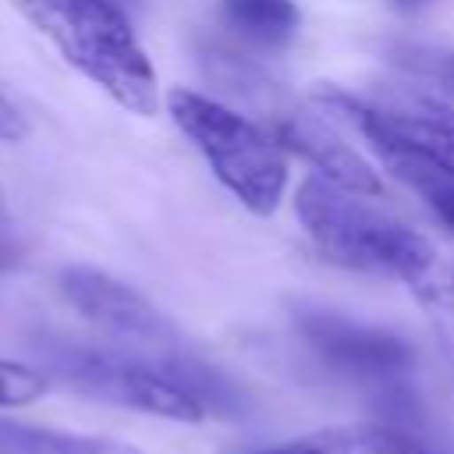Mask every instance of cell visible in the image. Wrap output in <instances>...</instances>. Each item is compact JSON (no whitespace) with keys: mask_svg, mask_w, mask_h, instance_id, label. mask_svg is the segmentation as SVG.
Instances as JSON below:
<instances>
[{"mask_svg":"<svg viewBox=\"0 0 454 454\" xmlns=\"http://www.w3.org/2000/svg\"><path fill=\"white\" fill-rule=\"evenodd\" d=\"M231 454H440L426 436L397 422H344L323 426L280 443L241 447Z\"/></svg>","mask_w":454,"mask_h":454,"instance_id":"obj_9","label":"cell"},{"mask_svg":"<svg viewBox=\"0 0 454 454\" xmlns=\"http://www.w3.org/2000/svg\"><path fill=\"white\" fill-rule=\"evenodd\" d=\"M50 43L53 50L103 89L121 110L135 117H153L160 106L156 71L114 0H11Z\"/></svg>","mask_w":454,"mask_h":454,"instance_id":"obj_2","label":"cell"},{"mask_svg":"<svg viewBox=\"0 0 454 454\" xmlns=\"http://www.w3.org/2000/svg\"><path fill=\"white\" fill-rule=\"evenodd\" d=\"M309 344L340 372L355 376H390L411 365V348L380 326L351 323L333 312H312L301 319Z\"/></svg>","mask_w":454,"mask_h":454,"instance_id":"obj_8","label":"cell"},{"mask_svg":"<svg viewBox=\"0 0 454 454\" xmlns=\"http://www.w3.org/2000/svg\"><path fill=\"white\" fill-rule=\"evenodd\" d=\"M50 365L74 390H82L96 401H106V404H121V408L170 419V422H202L209 415L206 404L174 372L170 355L57 348L50 355Z\"/></svg>","mask_w":454,"mask_h":454,"instance_id":"obj_4","label":"cell"},{"mask_svg":"<svg viewBox=\"0 0 454 454\" xmlns=\"http://www.w3.org/2000/svg\"><path fill=\"white\" fill-rule=\"evenodd\" d=\"M167 114L202 153L216 181L255 216L277 213L287 188V160L277 138L234 106L195 89H170Z\"/></svg>","mask_w":454,"mask_h":454,"instance_id":"obj_3","label":"cell"},{"mask_svg":"<svg viewBox=\"0 0 454 454\" xmlns=\"http://www.w3.org/2000/svg\"><path fill=\"white\" fill-rule=\"evenodd\" d=\"M14 259H18V255H14V248H11L7 241H0V273H4V270H11V266H14Z\"/></svg>","mask_w":454,"mask_h":454,"instance_id":"obj_15","label":"cell"},{"mask_svg":"<svg viewBox=\"0 0 454 454\" xmlns=\"http://www.w3.org/2000/svg\"><path fill=\"white\" fill-rule=\"evenodd\" d=\"M365 199L369 195H355L312 174L294 192V213L326 262L355 273L404 280L422 294V301H433L450 284L440 273L433 245Z\"/></svg>","mask_w":454,"mask_h":454,"instance_id":"obj_1","label":"cell"},{"mask_svg":"<svg viewBox=\"0 0 454 454\" xmlns=\"http://www.w3.org/2000/svg\"><path fill=\"white\" fill-rule=\"evenodd\" d=\"M312 99L323 114L348 124L376 153V160L387 153H408L454 174V110L447 103L433 96L372 99L333 82H316Z\"/></svg>","mask_w":454,"mask_h":454,"instance_id":"obj_5","label":"cell"},{"mask_svg":"<svg viewBox=\"0 0 454 454\" xmlns=\"http://www.w3.org/2000/svg\"><path fill=\"white\" fill-rule=\"evenodd\" d=\"M397 60H401L404 67H411L415 74L436 82V89H443V92L454 96V53H440V50H419V46H411V50H401Z\"/></svg>","mask_w":454,"mask_h":454,"instance_id":"obj_13","label":"cell"},{"mask_svg":"<svg viewBox=\"0 0 454 454\" xmlns=\"http://www.w3.org/2000/svg\"><path fill=\"white\" fill-rule=\"evenodd\" d=\"M223 18L259 46H284L298 32V7L291 0H223Z\"/></svg>","mask_w":454,"mask_h":454,"instance_id":"obj_10","label":"cell"},{"mask_svg":"<svg viewBox=\"0 0 454 454\" xmlns=\"http://www.w3.org/2000/svg\"><path fill=\"white\" fill-rule=\"evenodd\" d=\"M0 454H138V450L106 436H71V433L0 422Z\"/></svg>","mask_w":454,"mask_h":454,"instance_id":"obj_11","label":"cell"},{"mask_svg":"<svg viewBox=\"0 0 454 454\" xmlns=\"http://www.w3.org/2000/svg\"><path fill=\"white\" fill-rule=\"evenodd\" d=\"M248 78L259 89V96L255 92H241V96H255V106L262 110L266 131L277 138L280 149L298 153L305 163L316 167L319 177H326L337 188H348V192L369 195V199H376L383 192V181L372 170V163L362 153H355L326 121H319L312 114H301L294 103L277 96L273 82L259 78L255 71H248Z\"/></svg>","mask_w":454,"mask_h":454,"instance_id":"obj_6","label":"cell"},{"mask_svg":"<svg viewBox=\"0 0 454 454\" xmlns=\"http://www.w3.org/2000/svg\"><path fill=\"white\" fill-rule=\"evenodd\" d=\"M404 7H419V4H426V0H401Z\"/></svg>","mask_w":454,"mask_h":454,"instance_id":"obj_16","label":"cell"},{"mask_svg":"<svg viewBox=\"0 0 454 454\" xmlns=\"http://www.w3.org/2000/svg\"><path fill=\"white\" fill-rule=\"evenodd\" d=\"M60 291L85 316L92 326H99L106 337L131 344L145 355H174L181 351V337L174 323L135 287L121 284L117 277L89 266H71L60 273Z\"/></svg>","mask_w":454,"mask_h":454,"instance_id":"obj_7","label":"cell"},{"mask_svg":"<svg viewBox=\"0 0 454 454\" xmlns=\"http://www.w3.org/2000/svg\"><path fill=\"white\" fill-rule=\"evenodd\" d=\"M50 390V376L14 362V358H0V408H25L35 404L43 394Z\"/></svg>","mask_w":454,"mask_h":454,"instance_id":"obj_12","label":"cell"},{"mask_svg":"<svg viewBox=\"0 0 454 454\" xmlns=\"http://www.w3.org/2000/svg\"><path fill=\"white\" fill-rule=\"evenodd\" d=\"M28 135V121L25 114L0 92V142H21Z\"/></svg>","mask_w":454,"mask_h":454,"instance_id":"obj_14","label":"cell"}]
</instances>
